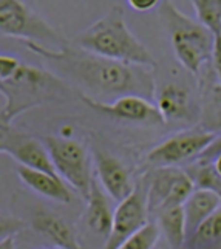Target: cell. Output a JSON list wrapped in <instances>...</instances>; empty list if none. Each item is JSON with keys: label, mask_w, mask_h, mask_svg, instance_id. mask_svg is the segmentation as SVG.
Listing matches in <instances>:
<instances>
[{"label": "cell", "mask_w": 221, "mask_h": 249, "mask_svg": "<svg viewBox=\"0 0 221 249\" xmlns=\"http://www.w3.org/2000/svg\"><path fill=\"white\" fill-rule=\"evenodd\" d=\"M25 45L34 53L61 64L67 73L98 94L115 96V99L129 94L141 96L152 102L155 99L156 89L152 68L110 61L79 48H71L70 45L59 51H50L31 44Z\"/></svg>", "instance_id": "1"}, {"label": "cell", "mask_w": 221, "mask_h": 249, "mask_svg": "<svg viewBox=\"0 0 221 249\" xmlns=\"http://www.w3.org/2000/svg\"><path fill=\"white\" fill-rule=\"evenodd\" d=\"M76 48L110 61L153 68L155 59L124 20L121 6H113L104 17L74 37Z\"/></svg>", "instance_id": "2"}, {"label": "cell", "mask_w": 221, "mask_h": 249, "mask_svg": "<svg viewBox=\"0 0 221 249\" xmlns=\"http://www.w3.org/2000/svg\"><path fill=\"white\" fill-rule=\"evenodd\" d=\"M68 90V85L59 76L20 62L10 78L0 82V94L5 98V107L0 110V123L11 125L25 111L65 99Z\"/></svg>", "instance_id": "3"}, {"label": "cell", "mask_w": 221, "mask_h": 249, "mask_svg": "<svg viewBox=\"0 0 221 249\" xmlns=\"http://www.w3.org/2000/svg\"><path fill=\"white\" fill-rule=\"evenodd\" d=\"M161 19L169 31L178 62L192 74H198L201 67L210 61L214 34L183 14L172 2L161 5Z\"/></svg>", "instance_id": "4"}, {"label": "cell", "mask_w": 221, "mask_h": 249, "mask_svg": "<svg viewBox=\"0 0 221 249\" xmlns=\"http://www.w3.org/2000/svg\"><path fill=\"white\" fill-rule=\"evenodd\" d=\"M0 34L50 51H59L68 45L50 23L19 0H0Z\"/></svg>", "instance_id": "5"}, {"label": "cell", "mask_w": 221, "mask_h": 249, "mask_svg": "<svg viewBox=\"0 0 221 249\" xmlns=\"http://www.w3.org/2000/svg\"><path fill=\"white\" fill-rule=\"evenodd\" d=\"M42 144L50 155L57 177L70 184L84 200H87L93 175V161L85 145L73 138H62L56 135H47L42 138Z\"/></svg>", "instance_id": "6"}, {"label": "cell", "mask_w": 221, "mask_h": 249, "mask_svg": "<svg viewBox=\"0 0 221 249\" xmlns=\"http://www.w3.org/2000/svg\"><path fill=\"white\" fill-rule=\"evenodd\" d=\"M193 189V181L184 169L176 166L153 169L146 189L149 213L173 206H183Z\"/></svg>", "instance_id": "7"}, {"label": "cell", "mask_w": 221, "mask_h": 249, "mask_svg": "<svg viewBox=\"0 0 221 249\" xmlns=\"http://www.w3.org/2000/svg\"><path fill=\"white\" fill-rule=\"evenodd\" d=\"M215 136L214 132L197 128L178 132L153 147L147 153V161L156 167H170L195 157L198 158L215 140Z\"/></svg>", "instance_id": "8"}, {"label": "cell", "mask_w": 221, "mask_h": 249, "mask_svg": "<svg viewBox=\"0 0 221 249\" xmlns=\"http://www.w3.org/2000/svg\"><path fill=\"white\" fill-rule=\"evenodd\" d=\"M149 223V208L146 198V189L142 184L135 186L130 196L118 203L113 212L112 232L105 240L102 249H118L127 238Z\"/></svg>", "instance_id": "9"}, {"label": "cell", "mask_w": 221, "mask_h": 249, "mask_svg": "<svg viewBox=\"0 0 221 249\" xmlns=\"http://www.w3.org/2000/svg\"><path fill=\"white\" fill-rule=\"evenodd\" d=\"M81 98L88 107L110 118H116L121 119V121H129V123L150 124V125L164 124L155 104L141 96L129 94V96H121L113 101H98L88 96V94L82 93Z\"/></svg>", "instance_id": "10"}, {"label": "cell", "mask_w": 221, "mask_h": 249, "mask_svg": "<svg viewBox=\"0 0 221 249\" xmlns=\"http://www.w3.org/2000/svg\"><path fill=\"white\" fill-rule=\"evenodd\" d=\"M5 153L10 155L11 158H14L22 167L45 172V174H51V175H57L42 141L16 130L11 125L8 127Z\"/></svg>", "instance_id": "11"}, {"label": "cell", "mask_w": 221, "mask_h": 249, "mask_svg": "<svg viewBox=\"0 0 221 249\" xmlns=\"http://www.w3.org/2000/svg\"><path fill=\"white\" fill-rule=\"evenodd\" d=\"M93 164L96 169L98 179L101 181L102 191L108 194L110 198L118 203L124 201L135 191L132 175L118 158L108 155L105 152H93Z\"/></svg>", "instance_id": "12"}, {"label": "cell", "mask_w": 221, "mask_h": 249, "mask_svg": "<svg viewBox=\"0 0 221 249\" xmlns=\"http://www.w3.org/2000/svg\"><path fill=\"white\" fill-rule=\"evenodd\" d=\"M156 110L166 123L190 121L193 116V99L190 90L181 84L169 82L155 91L153 99Z\"/></svg>", "instance_id": "13"}, {"label": "cell", "mask_w": 221, "mask_h": 249, "mask_svg": "<svg viewBox=\"0 0 221 249\" xmlns=\"http://www.w3.org/2000/svg\"><path fill=\"white\" fill-rule=\"evenodd\" d=\"M31 228L56 245L57 249H82L79 237L73 226L51 211L37 209L31 217Z\"/></svg>", "instance_id": "14"}, {"label": "cell", "mask_w": 221, "mask_h": 249, "mask_svg": "<svg viewBox=\"0 0 221 249\" xmlns=\"http://www.w3.org/2000/svg\"><path fill=\"white\" fill-rule=\"evenodd\" d=\"M17 175L25 186H28L31 191L45 196V198L64 204H70L73 200L71 191L57 175L45 174V172L27 169L22 166L17 167Z\"/></svg>", "instance_id": "15"}, {"label": "cell", "mask_w": 221, "mask_h": 249, "mask_svg": "<svg viewBox=\"0 0 221 249\" xmlns=\"http://www.w3.org/2000/svg\"><path fill=\"white\" fill-rule=\"evenodd\" d=\"M221 208V196L207 189H193L183 204L186 218V232L189 238L201 223Z\"/></svg>", "instance_id": "16"}, {"label": "cell", "mask_w": 221, "mask_h": 249, "mask_svg": "<svg viewBox=\"0 0 221 249\" xmlns=\"http://www.w3.org/2000/svg\"><path fill=\"white\" fill-rule=\"evenodd\" d=\"M87 225L93 232H96L104 240H107L112 232L113 211L110 208L105 192L98 184L96 178L93 179L90 194L87 196Z\"/></svg>", "instance_id": "17"}, {"label": "cell", "mask_w": 221, "mask_h": 249, "mask_svg": "<svg viewBox=\"0 0 221 249\" xmlns=\"http://www.w3.org/2000/svg\"><path fill=\"white\" fill-rule=\"evenodd\" d=\"M156 226L159 234H163L172 249H181L187 240L186 218L183 206H173L155 212Z\"/></svg>", "instance_id": "18"}, {"label": "cell", "mask_w": 221, "mask_h": 249, "mask_svg": "<svg viewBox=\"0 0 221 249\" xmlns=\"http://www.w3.org/2000/svg\"><path fill=\"white\" fill-rule=\"evenodd\" d=\"M203 130L214 132L212 128H221V85L214 84L204 94L203 101ZM215 133V132H214Z\"/></svg>", "instance_id": "19"}, {"label": "cell", "mask_w": 221, "mask_h": 249, "mask_svg": "<svg viewBox=\"0 0 221 249\" xmlns=\"http://www.w3.org/2000/svg\"><path fill=\"white\" fill-rule=\"evenodd\" d=\"M186 172L197 189H207L221 196V178L217 175L212 162L197 161Z\"/></svg>", "instance_id": "20"}, {"label": "cell", "mask_w": 221, "mask_h": 249, "mask_svg": "<svg viewBox=\"0 0 221 249\" xmlns=\"http://www.w3.org/2000/svg\"><path fill=\"white\" fill-rule=\"evenodd\" d=\"M198 23L214 36L221 34V2L220 0H195L192 2Z\"/></svg>", "instance_id": "21"}, {"label": "cell", "mask_w": 221, "mask_h": 249, "mask_svg": "<svg viewBox=\"0 0 221 249\" xmlns=\"http://www.w3.org/2000/svg\"><path fill=\"white\" fill-rule=\"evenodd\" d=\"M195 245H210L221 238V208L204 220L189 237Z\"/></svg>", "instance_id": "22"}, {"label": "cell", "mask_w": 221, "mask_h": 249, "mask_svg": "<svg viewBox=\"0 0 221 249\" xmlns=\"http://www.w3.org/2000/svg\"><path fill=\"white\" fill-rule=\"evenodd\" d=\"M159 229L155 221L146 223L138 232L130 235L118 249H153L159 240Z\"/></svg>", "instance_id": "23"}, {"label": "cell", "mask_w": 221, "mask_h": 249, "mask_svg": "<svg viewBox=\"0 0 221 249\" xmlns=\"http://www.w3.org/2000/svg\"><path fill=\"white\" fill-rule=\"evenodd\" d=\"M23 228L25 223L22 220L13 215H3V213H0V242L19 234Z\"/></svg>", "instance_id": "24"}, {"label": "cell", "mask_w": 221, "mask_h": 249, "mask_svg": "<svg viewBox=\"0 0 221 249\" xmlns=\"http://www.w3.org/2000/svg\"><path fill=\"white\" fill-rule=\"evenodd\" d=\"M210 62L214 65V71L217 74L218 84L221 85V34L214 36V45H212Z\"/></svg>", "instance_id": "25"}, {"label": "cell", "mask_w": 221, "mask_h": 249, "mask_svg": "<svg viewBox=\"0 0 221 249\" xmlns=\"http://www.w3.org/2000/svg\"><path fill=\"white\" fill-rule=\"evenodd\" d=\"M220 153H221V136H215V140L212 141V144L198 157V161L212 162L214 158L218 157Z\"/></svg>", "instance_id": "26"}, {"label": "cell", "mask_w": 221, "mask_h": 249, "mask_svg": "<svg viewBox=\"0 0 221 249\" xmlns=\"http://www.w3.org/2000/svg\"><path fill=\"white\" fill-rule=\"evenodd\" d=\"M129 5L133 8V10L144 13V11H150L153 8H156L159 5V2L158 0H130Z\"/></svg>", "instance_id": "27"}, {"label": "cell", "mask_w": 221, "mask_h": 249, "mask_svg": "<svg viewBox=\"0 0 221 249\" xmlns=\"http://www.w3.org/2000/svg\"><path fill=\"white\" fill-rule=\"evenodd\" d=\"M8 127L3 123H0V153H5L6 150V138H8Z\"/></svg>", "instance_id": "28"}, {"label": "cell", "mask_w": 221, "mask_h": 249, "mask_svg": "<svg viewBox=\"0 0 221 249\" xmlns=\"http://www.w3.org/2000/svg\"><path fill=\"white\" fill-rule=\"evenodd\" d=\"M0 249H16L14 237L6 238V240H3V242H0Z\"/></svg>", "instance_id": "29"}, {"label": "cell", "mask_w": 221, "mask_h": 249, "mask_svg": "<svg viewBox=\"0 0 221 249\" xmlns=\"http://www.w3.org/2000/svg\"><path fill=\"white\" fill-rule=\"evenodd\" d=\"M212 166H214V169H215V172H217V175L221 178V153H220L218 157L214 158V161H212Z\"/></svg>", "instance_id": "30"}]
</instances>
